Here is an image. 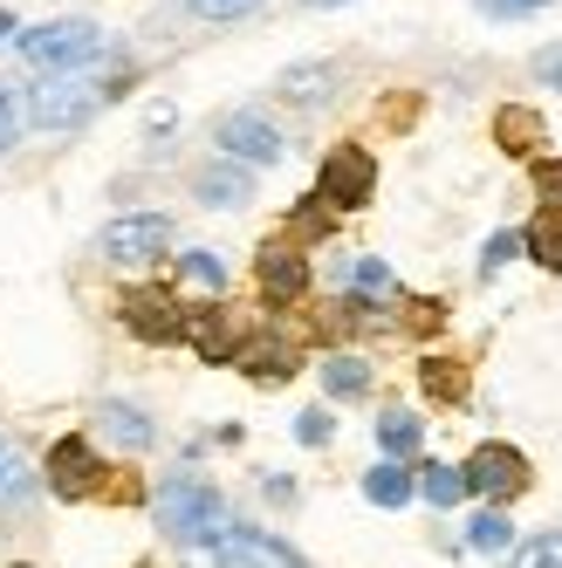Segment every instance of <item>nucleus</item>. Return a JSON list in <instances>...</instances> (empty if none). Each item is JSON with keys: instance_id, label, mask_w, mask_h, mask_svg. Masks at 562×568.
I'll list each match as a JSON object with an SVG mask.
<instances>
[{"instance_id": "nucleus-1", "label": "nucleus", "mask_w": 562, "mask_h": 568, "mask_svg": "<svg viewBox=\"0 0 562 568\" xmlns=\"http://www.w3.org/2000/svg\"><path fill=\"white\" fill-rule=\"evenodd\" d=\"M151 520H158V535H165L172 548H220L240 527L233 507H227V494L207 473H165V479H158Z\"/></svg>"}, {"instance_id": "nucleus-2", "label": "nucleus", "mask_w": 562, "mask_h": 568, "mask_svg": "<svg viewBox=\"0 0 562 568\" xmlns=\"http://www.w3.org/2000/svg\"><path fill=\"white\" fill-rule=\"evenodd\" d=\"M103 28L83 21V14H62V21H42V28H14V55L42 75H90V62H103Z\"/></svg>"}, {"instance_id": "nucleus-3", "label": "nucleus", "mask_w": 562, "mask_h": 568, "mask_svg": "<svg viewBox=\"0 0 562 568\" xmlns=\"http://www.w3.org/2000/svg\"><path fill=\"white\" fill-rule=\"evenodd\" d=\"M110 97L117 83H97V75H42L14 103H21V131H83Z\"/></svg>"}, {"instance_id": "nucleus-4", "label": "nucleus", "mask_w": 562, "mask_h": 568, "mask_svg": "<svg viewBox=\"0 0 562 568\" xmlns=\"http://www.w3.org/2000/svg\"><path fill=\"white\" fill-rule=\"evenodd\" d=\"M315 206L323 213H364L378 199V158L364 144H330L323 165H315Z\"/></svg>"}, {"instance_id": "nucleus-5", "label": "nucleus", "mask_w": 562, "mask_h": 568, "mask_svg": "<svg viewBox=\"0 0 562 568\" xmlns=\"http://www.w3.org/2000/svg\"><path fill=\"white\" fill-rule=\"evenodd\" d=\"M460 479H466V500L508 507V500L529 494V453L508 445V438H480L473 453H466V466H460Z\"/></svg>"}, {"instance_id": "nucleus-6", "label": "nucleus", "mask_w": 562, "mask_h": 568, "mask_svg": "<svg viewBox=\"0 0 562 568\" xmlns=\"http://www.w3.org/2000/svg\"><path fill=\"white\" fill-rule=\"evenodd\" d=\"M42 486L56 500H97L103 486H110V466H103V453H97V438L90 432H62L56 445H49V459H42Z\"/></svg>"}, {"instance_id": "nucleus-7", "label": "nucleus", "mask_w": 562, "mask_h": 568, "mask_svg": "<svg viewBox=\"0 0 562 568\" xmlns=\"http://www.w3.org/2000/svg\"><path fill=\"white\" fill-rule=\"evenodd\" d=\"M117 315H124V329L151 349H172L192 329V308L179 302V288H124L117 295Z\"/></svg>"}, {"instance_id": "nucleus-8", "label": "nucleus", "mask_w": 562, "mask_h": 568, "mask_svg": "<svg viewBox=\"0 0 562 568\" xmlns=\"http://www.w3.org/2000/svg\"><path fill=\"white\" fill-rule=\"evenodd\" d=\"M213 144H220V158H233V165H248V172L281 165V158H289V138L274 131L268 110H227L220 124H213Z\"/></svg>"}, {"instance_id": "nucleus-9", "label": "nucleus", "mask_w": 562, "mask_h": 568, "mask_svg": "<svg viewBox=\"0 0 562 568\" xmlns=\"http://www.w3.org/2000/svg\"><path fill=\"white\" fill-rule=\"evenodd\" d=\"M97 254L110 267H151V261L172 254V220L165 213H124L97 233Z\"/></svg>"}, {"instance_id": "nucleus-10", "label": "nucleus", "mask_w": 562, "mask_h": 568, "mask_svg": "<svg viewBox=\"0 0 562 568\" xmlns=\"http://www.w3.org/2000/svg\"><path fill=\"white\" fill-rule=\"evenodd\" d=\"M254 281H261L268 308H295L309 295V254L295 247V240H268V247L254 254Z\"/></svg>"}, {"instance_id": "nucleus-11", "label": "nucleus", "mask_w": 562, "mask_h": 568, "mask_svg": "<svg viewBox=\"0 0 562 568\" xmlns=\"http://www.w3.org/2000/svg\"><path fill=\"white\" fill-rule=\"evenodd\" d=\"M90 438H103V445H117V453H151L158 445V425H151V412L144 404H131V397H103L97 412H90Z\"/></svg>"}, {"instance_id": "nucleus-12", "label": "nucleus", "mask_w": 562, "mask_h": 568, "mask_svg": "<svg viewBox=\"0 0 562 568\" xmlns=\"http://www.w3.org/2000/svg\"><path fill=\"white\" fill-rule=\"evenodd\" d=\"M220 568H309V561H302V548L268 535V527H233L220 548Z\"/></svg>"}, {"instance_id": "nucleus-13", "label": "nucleus", "mask_w": 562, "mask_h": 568, "mask_svg": "<svg viewBox=\"0 0 562 568\" xmlns=\"http://www.w3.org/2000/svg\"><path fill=\"white\" fill-rule=\"evenodd\" d=\"M192 199H199V206L233 213V206H248V199H254V172L233 165V158H207V165L192 172Z\"/></svg>"}, {"instance_id": "nucleus-14", "label": "nucleus", "mask_w": 562, "mask_h": 568, "mask_svg": "<svg viewBox=\"0 0 562 568\" xmlns=\"http://www.w3.org/2000/svg\"><path fill=\"white\" fill-rule=\"evenodd\" d=\"M233 363H240V371H248L254 384H289V377L302 371V349H295L289 336H248Z\"/></svg>"}, {"instance_id": "nucleus-15", "label": "nucleus", "mask_w": 562, "mask_h": 568, "mask_svg": "<svg viewBox=\"0 0 562 568\" xmlns=\"http://www.w3.org/2000/svg\"><path fill=\"white\" fill-rule=\"evenodd\" d=\"M185 343L207 356V363H233L240 356V343H248V329L227 315V308H192V329H185Z\"/></svg>"}, {"instance_id": "nucleus-16", "label": "nucleus", "mask_w": 562, "mask_h": 568, "mask_svg": "<svg viewBox=\"0 0 562 568\" xmlns=\"http://www.w3.org/2000/svg\"><path fill=\"white\" fill-rule=\"evenodd\" d=\"M330 90H337V62H295V69H281V75H274V97H281V103H295V110L330 103Z\"/></svg>"}, {"instance_id": "nucleus-17", "label": "nucleus", "mask_w": 562, "mask_h": 568, "mask_svg": "<svg viewBox=\"0 0 562 568\" xmlns=\"http://www.w3.org/2000/svg\"><path fill=\"white\" fill-rule=\"evenodd\" d=\"M378 453L384 459H398V466H412L419 459V445H425V418L419 412H405V404H391V412H378Z\"/></svg>"}, {"instance_id": "nucleus-18", "label": "nucleus", "mask_w": 562, "mask_h": 568, "mask_svg": "<svg viewBox=\"0 0 562 568\" xmlns=\"http://www.w3.org/2000/svg\"><path fill=\"white\" fill-rule=\"evenodd\" d=\"M315 377H323V390L330 397H371V384H378V371H371V356H357V349H330L323 363H315Z\"/></svg>"}, {"instance_id": "nucleus-19", "label": "nucleus", "mask_w": 562, "mask_h": 568, "mask_svg": "<svg viewBox=\"0 0 562 568\" xmlns=\"http://www.w3.org/2000/svg\"><path fill=\"white\" fill-rule=\"evenodd\" d=\"M494 144L508 151V158H535L542 144H549V124L535 110H521V103H508V110H494Z\"/></svg>"}, {"instance_id": "nucleus-20", "label": "nucleus", "mask_w": 562, "mask_h": 568, "mask_svg": "<svg viewBox=\"0 0 562 568\" xmlns=\"http://www.w3.org/2000/svg\"><path fill=\"white\" fill-rule=\"evenodd\" d=\"M364 500L384 507V514L412 507V500H419V473H412V466H398V459H378V466L364 473Z\"/></svg>"}, {"instance_id": "nucleus-21", "label": "nucleus", "mask_w": 562, "mask_h": 568, "mask_svg": "<svg viewBox=\"0 0 562 568\" xmlns=\"http://www.w3.org/2000/svg\"><path fill=\"white\" fill-rule=\"evenodd\" d=\"M337 281H343V288H357V302H364V295H398V274L378 254H343L337 261Z\"/></svg>"}, {"instance_id": "nucleus-22", "label": "nucleus", "mask_w": 562, "mask_h": 568, "mask_svg": "<svg viewBox=\"0 0 562 568\" xmlns=\"http://www.w3.org/2000/svg\"><path fill=\"white\" fill-rule=\"evenodd\" d=\"M419 473V500L425 507H439V514H446V507H460L466 500V479H460V466H446V459H425V466H412Z\"/></svg>"}, {"instance_id": "nucleus-23", "label": "nucleus", "mask_w": 562, "mask_h": 568, "mask_svg": "<svg viewBox=\"0 0 562 568\" xmlns=\"http://www.w3.org/2000/svg\"><path fill=\"white\" fill-rule=\"evenodd\" d=\"M521 254H529L535 267H549V274H562V213L555 206H542L535 226L521 233Z\"/></svg>"}, {"instance_id": "nucleus-24", "label": "nucleus", "mask_w": 562, "mask_h": 568, "mask_svg": "<svg viewBox=\"0 0 562 568\" xmlns=\"http://www.w3.org/2000/svg\"><path fill=\"white\" fill-rule=\"evenodd\" d=\"M466 548H473V555H508V548H514V520H508V507H480V514L466 520Z\"/></svg>"}, {"instance_id": "nucleus-25", "label": "nucleus", "mask_w": 562, "mask_h": 568, "mask_svg": "<svg viewBox=\"0 0 562 568\" xmlns=\"http://www.w3.org/2000/svg\"><path fill=\"white\" fill-rule=\"evenodd\" d=\"M419 384H425V397H439V404H466V363L425 356V363H419Z\"/></svg>"}, {"instance_id": "nucleus-26", "label": "nucleus", "mask_w": 562, "mask_h": 568, "mask_svg": "<svg viewBox=\"0 0 562 568\" xmlns=\"http://www.w3.org/2000/svg\"><path fill=\"white\" fill-rule=\"evenodd\" d=\"M179 281H185V288H199V295H220L227 288V261L213 247H185L179 254Z\"/></svg>"}, {"instance_id": "nucleus-27", "label": "nucleus", "mask_w": 562, "mask_h": 568, "mask_svg": "<svg viewBox=\"0 0 562 568\" xmlns=\"http://www.w3.org/2000/svg\"><path fill=\"white\" fill-rule=\"evenodd\" d=\"M508 568H562V527H542V535L514 541L508 548Z\"/></svg>"}, {"instance_id": "nucleus-28", "label": "nucleus", "mask_w": 562, "mask_h": 568, "mask_svg": "<svg viewBox=\"0 0 562 568\" xmlns=\"http://www.w3.org/2000/svg\"><path fill=\"white\" fill-rule=\"evenodd\" d=\"M337 438V418L323 412V404H309V412H295V445H330Z\"/></svg>"}, {"instance_id": "nucleus-29", "label": "nucleus", "mask_w": 562, "mask_h": 568, "mask_svg": "<svg viewBox=\"0 0 562 568\" xmlns=\"http://www.w3.org/2000/svg\"><path fill=\"white\" fill-rule=\"evenodd\" d=\"M529 179H535V199H542V206H555V213H562V158H535Z\"/></svg>"}, {"instance_id": "nucleus-30", "label": "nucleus", "mask_w": 562, "mask_h": 568, "mask_svg": "<svg viewBox=\"0 0 562 568\" xmlns=\"http://www.w3.org/2000/svg\"><path fill=\"white\" fill-rule=\"evenodd\" d=\"M185 8H192L199 21H248L254 8H268V0H185Z\"/></svg>"}, {"instance_id": "nucleus-31", "label": "nucleus", "mask_w": 562, "mask_h": 568, "mask_svg": "<svg viewBox=\"0 0 562 568\" xmlns=\"http://www.w3.org/2000/svg\"><path fill=\"white\" fill-rule=\"evenodd\" d=\"M21 144V103H14V90L0 83V158H8Z\"/></svg>"}, {"instance_id": "nucleus-32", "label": "nucleus", "mask_w": 562, "mask_h": 568, "mask_svg": "<svg viewBox=\"0 0 562 568\" xmlns=\"http://www.w3.org/2000/svg\"><path fill=\"white\" fill-rule=\"evenodd\" d=\"M514 254H521V233H494V240H488V254H480V274H501Z\"/></svg>"}, {"instance_id": "nucleus-33", "label": "nucleus", "mask_w": 562, "mask_h": 568, "mask_svg": "<svg viewBox=\"0 0 562 568\" xmlns=\"http://www.w3.org/2000/svg\"><path fill=\"white\" fill-rule=\"evenodd\" d=\"M289 233H330V213L315 206V199H302V206L289 213Z\"/></svg>"}, {"instance_id": "nucleus-34", "label": "nucleus", "mask_w": 562, "mask_h": 568, "mask_svg": "<svg viewBox=\"0 0 562 568\" xmlns=\"http://www.w3.org/2000/svg\"><path fill=\"white\" fill-rule=\"evenodd\" d=\"M172 124H179L172 103H151V110H144V131H151V138H172Z\"/></svg>"}, {"instance_id": "nucleus-35", "label": "nucleus", "mask_w": 562, "mask_h": 568, "mask_svg": "<svg viewBox=\"0 0 562 568\" xmlns=\"http://www.w3.org/2000/svg\"><path fill=\"white\" fill-rule=\"evenodd\" d=\"M488 14H501V21H514V14H535V8H549V0H480Z\"/></svg>"}, {"instance_id": "nucleus-36", "label": "nucleus", "mask_w": 562, "mask_h": 568, "mask_svg": "<svg viewBox=\"0 0 562 568\" xmlns=\"http://www.w3.org/2000/svg\"><path fill=\"white\" fill-rule=\"evenodd\" d=\"M535 75H542L549 90H562V49H542V55H535Z\"/></svg>"}, {"instance_id": "nucleus-37", "label": "nucleus", "mask_w": 562, "mask_h": 568, "mask_svg": "<svg viewBox=\"0 0 562 568\" xmlns=\"http://www.w3.org/2000/svg\"><path fill=\"white\" fill-rule=\"evenodd\" d=\"M261 494H268L274 507H289V500H295V479H281V473H274V479H261Z\"/></svg>"}, {"instance_id": "nucleus-38", "label": "nucleus", "mask_w": 562, "mask_h": 568, "mask_svg": "<svg viewBox=\"0 0 562 568\" xmlns=\"http://www.w3.org/2000/svg\"><path fill=\"white\" fill-rule=\"evenodd\" d=\"M0 34H14V14H8V8H0Z\"/></svg>"}, {"instance_id": "nucleus-39", "label": "nucleus", "mask_w": 562, "mask_h": 568, "mask_svg": "<svg viewBox=\"0 0 562 568\" xmlns=\"http://www.w3.org/2000/svg\"><path fill=\"white\" fill-rule=\"evenodd\" d=\"M302 8H343V0H302Z\"/></svg>"}, {"instance_id": "nucleus-40", "label": "nucleus", "mask_w": 562, "mask_h": 568, "mask_svg": "<svg viewBox=\"0 0 562 568\" xmlns=\"http://www.w3.org/2000/svg\"><path fill=\"white\" fill-rule=\"evenodd\" d=\"M138 568H158V561H138Z\"/></svg>"}, {"instance_id": "nucleus-41", "label": "nucleus", "mask_w": 562, "mask_h": 568, "mask_svg": "<svg viewBox=\"0 0 562 568\" xmlns=\"http://www.w3.org/2000/svg\"><path fill=\"white\" fill-rule=\"evenodd\" d=\"M0 459H8V445H0Z\"/></svg>"}, {"instance_id": "nucleus-42", "label": "nucleus", "mask_w": 562, "mask_h": 568, "mask_svg": "<svg viewBox=\"0 0 562 568\" xmlns=\"http://www.w3.org/2000/svg\"><path fill=\"white\" fill-rule=\"evenodd\" d=\"M14 568H21V561H14Z\"/></svg>"}]
</instances>
